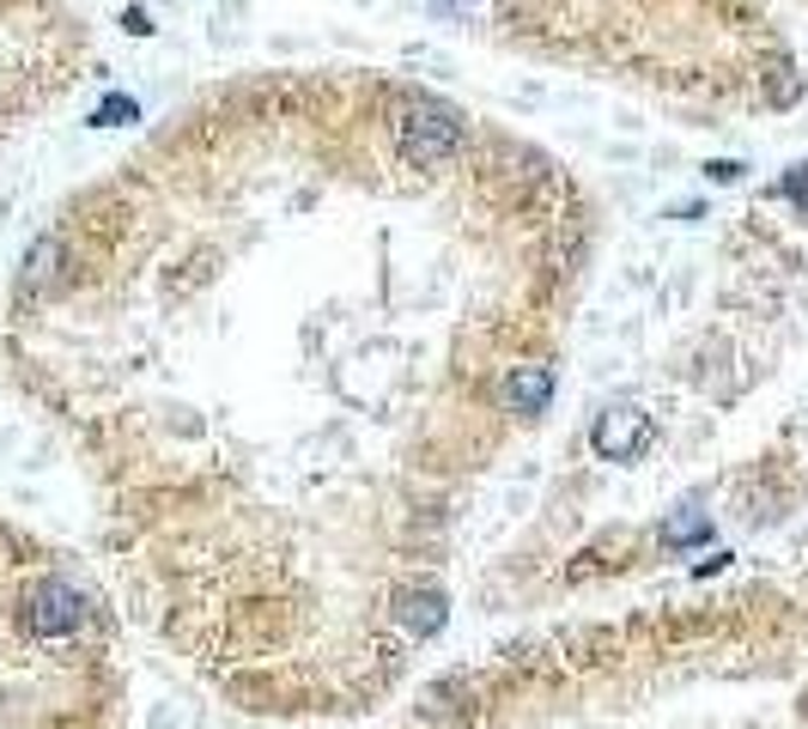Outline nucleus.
Instances as JSON below:
<instances>
[{
    "label": "nucleus",
    "instance_id": "nucleus-10",
    "mask_svg": "<svg viewBox=\"0 0 808 729\" xmlns=\"http://www.w3.org/2000/svg\"><path fill=\"white\" fill-rule=\"evenodd\" d=\"M432 12H445V19H456V12H468V0H432Z\"/></svg>",
    "mask_w": 808,
    "mask_h": 729
},
{
    "label": "nucleus",
    "instance_id": "nucleus-8",
    "mask_svg": "<svg viewBox=\"0 0 808 729\" xmlns=\"http://www.w3.org/2000/svg\"><path fill=\"white\" fill-rule=\"evenodd\" d=\"M706 177H711V182H736L741 164H736V159H718V164H706Z\"/></svg>",
    "mask_w": 808,
    "mask_h": 729
},
{
    "label": "nucleus",
    "instance_id": "nucleus-9",
    "mask_svg": "<svg viewBox=\"0 0 808 729\" xmlns=\"http://www.w3.org/2000/svg\"><path fill=\"white\" fill-rule=\"evenodd\" d=\"M122 24H128V31H134V37H147V31H152V19H147V12H140V7H134V12H128V19H122Z\"/></svg>",
    "mask_w": 808,
    "mask_h": 729
},
{
    "label": "nucleus",
    "instance_id": "nucleus-3",
    "mask_svg": "<svg viewBox=\"0 0 808 729\" xmlns=\"http://www.w3.org/2000/svg\"><path fill=\"white\" fill-rule=\"evenodd\" d=\"M462 152V116L445 110V103H413L408 116H401V159L408 164H445Z\"/></svg>",
    "mask_w": 808,
    "mask_h": 729
},
{
    "label": "nucleus",
    "instance_id": "nucleus-7",
    "mask_svg": "<svg viewBox=\"0 0 808 729\" xmlns=\"http://www.w3.org/2000/svg\"><path fill=\"white\" fill-rule=\"evenodd\" d=\"M785 194L797 207H808V164H790V177H785Z\"/></svg>",
    "mask_w": 808,
    "mask_h": 729
},
{
    "label": "nucleus",
    "instance_id": "nucleus-5",
    "mask_svg": "<svg viewBox=\"0 0 808 729\" xmlns=\"http://www.w3.org/2000/svg\"><path fill=\"white\" fill-rule=\"evenodd\" d=\"M547 401H553L547 364H511L499 377V413H511V420H536V413H547Z\"/></svg>",
    "mask_w": 808,
    "mask_h": 729
},
{
    "label": "nucleus",
    "instance_id": "nucleus-2",
    "mask_svg": "<svg viewBox=\"0 0 808 729\" xmlns=\"http://www.w3.org/2000/svg\"><path fill=\"white\" fill-rule=\"evenodd\" d=\"M0 729H128V669L98 583L0 517Z\"/></svg>",
    "mask_w": 808,
    "mask_h": 729
},
{
    "label": "nucleus",
    "instance_id": "nucleus-4",
    "mask_svg": "<svg viewBox=\"0 0 808 729\" xmlns=\"http://www.w3.org/2000/svg\"><path fill=\"white\" fill-rule=\"evenodd\" d=\"M650 445H657V420L638 413V408H608L590 432V450L602 456V462H638Z\"/></svg>",
    "mask_w": 808,
    "mask_h": 729
},
{
    "label": "nucleus",
    "instance_id": "nucleus-6",
    "mask_svg": "<svg viewBox=\"0 0 808 729\" xmlns=\"http://www.w3.org/2000/svg\"><path fill=\"white\" fill-rule=\"evenodd\" d=\"M122 116H128V122H134V103H128V98H110L98 116H91V122H98V128H110V122H122Z\"/></svg>",
    "mask_w": 808,
    "mask_h": 729
},
{
    "label": "nucleus",
    "instance_id": "nucleus-1",
    "mask_svg": "<svg viewBox=\"0 0 808 729\" xmlns=\"http://www.w3.org/2000/svg\"><path fill=\"white\" fill-rule=\"evenodd\" d=\"M389 729H808V583L511 645Z\"/></svg>",
    "mask_w": 808,
    "mask_h": 729
}]
</instances>
